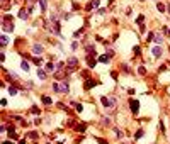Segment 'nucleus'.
Returning <instances> with one entry per match:
<instances>
[{"label":"nucleus","mask_w":170,"mask_h":144,"mask_svg":"<svg viewBox=\"0 0 170 144\" xmlns=\"http://www.w3.org/2000/svg\"><path fill=\"white\" fill-rule=\"evenodd\" d=\"M67 66L70 71H75L77 68H78V59L75 58V56H71V58H68L67 59Z\"/></svg>","instance_id":"1"},{"label":"nucleus","mask_w":170,"mask_h":144,"mask_svg":"<svg viewBox=\"0 0 170 144\" xmlns=\"http://www.w3.org/2000/svg\"><path fill=\"white\" fill-rule=\"evenodd\" d=\"M101 102H102V105H104L105 108H114V107H116V100H114V98H107V97H102Z\"/></svg>","instance_id":"2"},{"label":"nucleus","mask_w":170,"mask_h":144,"mask_svg":"<svg viewBox=\"0 0 170 144\" xmlns=\"http://www.w3.org/2000/svg\"><path fill=\"white\" fill-rule=\"evenodd\" d=\"M129 107H131V112L136 115V114L139 112V102L135 100V98H131V100H129Z\"/></svg>","instance_id":"3"},{"label":"nucleus","mask_w":170,"mask_h":144,"mask_svg":"<svg viewBox=\"0 0 170 144\" xmlns=\"http://www.w3.org/2000/svg\"><path fill=\"white\" fill-rule=\"evenodd\" d=\"M95 85H97V81H94V80H90V78H89V80L85 81V85H83V86H85V90H90V88H92V86H95Z\"/></svg>","instance_id":"4"},{"label":"nucleus","mask_w":170,"mask_h":144,"mask_svg":"<svg viewBox=\"0 0 170 144\" xmlns=\"http://www.w3.org/2000/svg\"><path fill=\"white\" fill-rule=\"evenodd\" d=\"M77 132H85V129H87V124H75V127H73Z\"/></svg>","instance_id":"5"},{"label":"nucleus","mask_w":170,"mask_h":144,"mask_svg":"<svg viewBox=\"0 0 170 144\" xmlns=\"http://www.w3.org/2000/svg\"><path fill=\"white\" fill-rule=\"evenodd\" d=\"M68 92H70V85H68L67 80H63L61 81V93H68Z\"/></svg>","instance_id":"6"},{"label":"nucleus","mask_w":170,"mask_h":144,"mask_svg":"<svg viewBox=\"0 0 170 144\" xmlns=\"http://www.w3.org/2000/svg\"><path fill=\"white\" fill-rule=\"evenodd\" d=\"M56 70H58V66H55L53 63H46V71L48 73H55Z\"/></svg>","instance_id":"7"},{"label":"nucleus","mask_w":170,"mask_h":144,"mask_svg":"<svg viewBox=\"0 0 170 144\" xmlns=\"http://www.w3.org/2000/svg\"><path fill=\"white\" fill-rule=\"evenodd\" d=\"M41 102H43L44 105H51V104H53L51 97H48V95H43V97H41Z\"/></svg>","instance_id":"8"},{"label":"nucleus","mask_w":170,"mask_h":144,"mask_svg":"<svg viewBox=\"0 0 170 144\" xmlns=\"http://www.w3.org/2000/svg\"><path fill=\"white\" fill-rule=\"evenodd\" d=\"M33 51H34V54H41V53H43V46H41V44H34Z\"/></svg>","instance_id":"9"},{"label":"nucleus","mask_w":170,"mask_h":144,"mask_svg":"<svg viewBox=\"0 0 170 144\" xmlns=\"http://www.w3.org/2000/svg\"><path fill=\"white\" fill-rule=\"evenodd\" d=\"M153 42H157V44H162L163 42V37H162V34H155V37H153Z\"/></svg>","instance_id":"10"},{"label":"nucleus","mask_w":170,"mask_h":144,"mask_svg":"<svg viewBox=\"0 0 170 144\" xmlns=\"http://www.w3.org/2000/svg\"><path fill=\"white\" fill-rule=\"evenodd\" d=\"M27 15H29V10H26V9H22V10H21V14H19V17H21L22 20H26V19H27Z\"/></svg>","instance_id":"11"},{"label":"nucleus","mask_w":170,"mask_h":144,"mask_svg":"<svg viewBox=\"0 0 170 144\" xmlns=\"http://www.w3.org/2000/svg\"><path fill=\"white\" fill-rule=\"evenodd\" d=\"M153 56H162V46H157V48H153Z\"/></svg>","instance_id":"12"},{"label":"nucleus","mask_w":170,"mask_h":144,"mask_svg":"<svg viewBox=\"0 0 170 144\" xmlns=\"http://www.w3.org/2000/svg\"><path fill=\"white\" fill-rule=\"evenodd\" d=\"M46 75H48V71H46V70H41V68L37 70V76H39L41 80H44V78H46Z\"/></svg>","instance_id":"13"},{"label":"nucleus","mask_w":170,"mask_h":144,"mask_svg":"<svg viewBox=\"0 0 170 144\" xmlns=\"http://www.w3.org/2000/svg\"><path fill=\"white\" fill-rule=\"evenodd\" d=\"M21 68H22L24 71H29V63H27V61H22V63H21Z\"/></svg>","instance_id":"14"},{"label":"nucleus","mask_w":170,"mask_h":144,"mask_svg":"<svg viewBox=\"0 0 170 144\" xmlns=\"http://www.w3.org/2000/svg\"><path fill=\"white\" fill-rule=\"evenodd\" d=\"M53 90H55V92H56V93H61V86H60V85H58V83H56V81H55V83H53Z\"/></svg>","instance_id":"15"},{"label":"nucleus","mask_w":170,"mask_h":144,"mask_svg":"<svg viewBox=\"0 0 170 144\" xmlns=\"http://www.w3.org/2000/svg\"><path fill=\"white\" fill-rule=\"evenodd\" d=\"M9 93L10 95H17V88L15 86H9Z\"/></svg>","instance_id":"16"},{"label":"nucleus","mask_w":170,"mask_h":144,"mask_svg":"<svg viewBox=\"0 0 170 144\" xmlns=\"http://www.w3.org/2000/svg\"><path fill=\"white\" fill-rule=\"evenodd\" d=\"M143 137V131L139 129V131H136V134H135V139H141Z\"/></svg>","instance_id":"17"},{"label":"nucleus","mask_w":170,"mask_h":144,"mask_svg":"<svg viewBox=\"0 0 170 144\" xmlns=\"http://www.w3.org/2000/svg\"><path fill=\"white\" fill-rule=\"evenodd\" d=\"M157 9H158V10H160L162 14L165 12V5H163V3H157Z\"/></svg>","instance_id":"18"},{"label":"nucleus","mask_w":170,"mask_h":144,"mask_svg":"<svg viewBox=\"0 0 170 144\" xmlns=\"http://www.w3.org/2000/svg\"><path fill=\"white\" fill-rule=\"evenodd\" d=\"M102 124H104V125H109V124H111V119H109V117H102Z\"/></svg>","instance_id":"19"},{"label":"nucleus","mask_w":170,"mask_h":144,"mask_svg":"<svg viewBox=\"0 0 170 144\" xmlns=\"http://www.w3.org/2000/svg\"><path fill=\"white\" fill-rule=\"evenodd\" d=\"M33 63H34V65H37V66H39V65L43 63V59H41V58H33Z\"/></svg>","instance_id":"20"},{"label":"nucleus","mask_w":170,"mask_h":144,"mask_svg":"<svg viewBox=\"0 0 170 144\" xmlns=\"http://www.w3.org/2000/svg\"><path fill=\"white\" fill-rule=\"evenodd\" d=\"M109 59H111L109 56H101V58H99V61H101V63H107Z\"/></svg>","instance_id":"21"},{"label":"nucleus","mask_w":170,"mask_h":144,"mask_svg":"<svg viewBox=\"0 0 170 144\" xmlns=\"http://www.w3.org/2000/svg\"><path fill=\"white\" fill-rule=\"evenodd\" d=\"M138 73H139L141 76H145V75H146V70H145V66H139V70H138Z\"/></svg>","instance_id":"22"},{"label":"nucleus","mask_w":170,"mask_h":144,"mask_svg":"<svg viewBox=\"0 0 170 144\" xmlns=\"http://www.w3.org/2000/svg\"><path fill=\"white\" fill-rule=\"evenodd\" d=\"M37 2H39L41 9H43V10H46V0H37Z\"/></svg>","instance_id":"23"},{"label":"nucleus","mask_w":170,"mask_h":144,"mask_svg":"<svg viewBox=\"0 0 170 144\" xmlns=\"http://www.w3.org/2000/svg\"><path fill=\"white\" fill-rule=\"evenodd\" d=\"M71 49H73V51L78 49V41H73V42H71Z\"/></svg>","instance_id":"24"},{"label":"nucleus","mask_w":170,"mask_h":144,"mask_svg":"<svg viewBox=\"0 0 170 144\" xmlns=\"http://www.w3.org/2000/svg\"><path fill=\"white\" fill-rule=\"evenodd\" d=\"M133 51H135V53H136L135 56H139V53H141V48H139V46H136V48H135V49H133Z\"/></svg>","instance_id":"25"},{"label":"nucleus","mask_w":170,"mask_h":144,"mask_svg":"<svg viewBox=\"0 0 170 144\" xmlns=\"http://www.w3.org/2000/svg\"><path fill=\"white\" fill-rule=\"evenodd\" d=\"M121 68H123V71H124V73H131V70L128 68V65H123Z\"/></svg>","instance_id":"26"},{"label":"nucleus","mask_w":170,"mask_h":144,"mask_svg":"<svg viewBox=\"0 0 170 144\" xmlns=\"http://www.w3.org/2000/svg\"><path fill=\"white\" fill-rule=\"evenodd\" d=\"M31 112H33V114H41V110H39V108L36 107V105H34V107L31 108Z\"/></svg>","instance_id":"27"},{"label":"nucleus","mask_w":170,"mask_h":144,"mask_svg":"<svg viewBox=\"0 0 170 144\" xmlns=\"http://www.w3.org/2000/svg\"><path fill=\"white\" fill-rule=\"evenodd\" d=\"M114 132H116V137H123V132L119 129H114Z\"/></svg>","instance_id":"28"},{"label":"nucleus","mask_w":170,"mask_h":144,"mask_svg":"<svg viewBox=\"0 0 170 144\" xmlns=\"http://www.w3.org/2000/svg\"><path fill=\"white\" fill-rule=\"evenodd\" d=\"M90 3H92V7L95 9V7H99V0H90Z\"/></svg>","instance_id":"29"},{"label":"nucleus","mask_w":170,"mask_h":144,"mask_svg":"<svg viewBox=\"0 0 170 144\" xmlns=\"http://www.w3.org/2000/svg\"><path fill=\"white\" fill-rule=\"evenodd\" d=\"M95 141H97L99 144H109L107 141H104V139H101V137H95Z\"/></svg>","instance_id":"30"},{"label":"nucleus","mask_w":170,"mask_h":144,"mask_svg":"<svg viewBox=\"0 0 170 144\" xmlns=\"http://www.w3.org/2000/svg\"><path fill=\"white\" fill-rule=\"evenodd\" d=\"M153 37H155V34H153V32H148V36H146V41H151Z\"/></svg>","instance_id":"31"},{"label":"nucleus","mask_w":170,"mask_h":144,"mask_svg":"<svg viewBox=\"0 0 170 144\" xmlns=\"http://www.w3.org/2000/svg\"><path fill=\"white\" fill-rule=\"evenodd\" d=\"M143 20H145V15H143V14H141V15H139V17H138V24H143Z\"/></svg>","instance_id":"32"},{"label":"nucleus","mask_w":170,"mask_h":144,"mask_svg":"<svg viewBox=\"0 0 170 144\" xmlns=\"http://www.w3.org/2000/svg\"><path fill=\"white\" fill-rule=\"evenodd\" d=\"M105 56H109V58H112V56H114V51H112V49H109V51L105 53Z\"/></svg>","instance_id":"33"},{"label":"nucleus","mask_w":170,"mask_h":144,"mask_svg":"<svg viewBox=\"0 0 170 144\" xmlns=\"http://www.w3.org/2000/svg\"><path fill=\"white\" fill-rule=\"evenodd\" d=\"M0 41H2V46H5V44H7V37H5V36L0 37Z\"/></svg>","instance_id":"34"},{"label":"nucleus","mask_w":170,"mask_h":144,"mask_svg":"<svg viewBox=\"0 0 170 144\" xmlns=\"http://www.w3.org/2000/svg\"><path fill=\"white\" fill-rule=\"evenodd\" d=\"M29 137H31V139H37V132H31Z\"/></svg>","instance_id":"35"},{"label":"nucleus","mask_w":170,"mask_h":144,"mask_svg":"<svg viewBox=\"0 0 170 144\" xmlns=\"http://www.w3.org/2000/svg\"><path fill=\"white\" fill-rule=\"evenodd\" d=\"M139 31H141V32H145V31H146V26H143V24H139Z\"/></svg>","instance_id":"36"},{"label":"nucleus","mask_w":170,"mask_h":144,"mask_svg":"<svg viewBox=\"0 0 170 144\" xmlns=\"http://www.w3.org/2000/svg\"><path fill=\"white\" fill-rule=\"evenodd\" d=\"M169 12H170V5H169Z\"/></svg>","instance_id":"37"},{"label":"nucleus","mask_w":170,"mask_h":144,"mask_svg":"<svg viewBox=\"0 0 170 144\" xmlns=\"http://www.w3.org/2000/svg\"><path fill=\"white\" fill-rule=\"evenodd\" d=\"M139 2H145V0H139Z\"/></svg>","instance_id":"38"}]
</instances>
